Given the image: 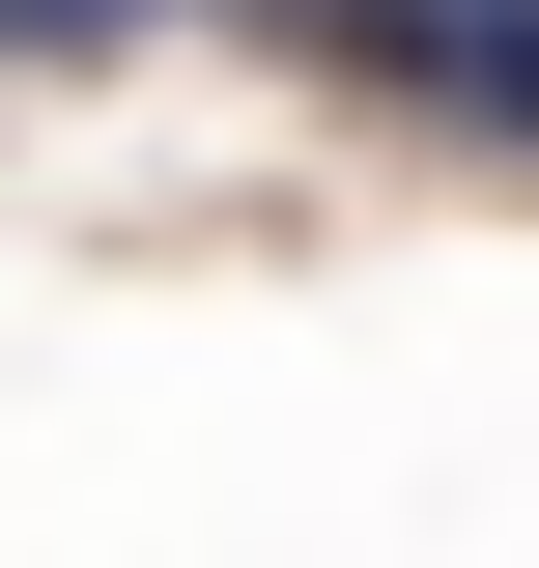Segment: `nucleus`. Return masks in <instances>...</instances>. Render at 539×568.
<instances>
[{
  "label": "nucleus",
  "instance_id": "obj_1",
  "mask_svg": "<svg viewBox=\"0 0 539 568\" xmlns=\"http://www.w3.org/2000/svg\"><path fill=\"white\" fill-rule=\"evenodd\" d=\"M369 85H426V114L539 142V0H426V29H369Z\"/></svg>",
  "mask_w": 539,
  "mask_h": 568
},
{
  "label": "nucleus",
  "instance_id": "obj_2",
  "mask_svg": "<svg viewBox=\"0 0 539 568\" xmlns=\"http://www.w3.org/2000/svg\"><path fill=\"white\" fill-rule=\"evenodd\" d=\"M114 29H171V0H0V58H114Z\"/></svg>",
  "mask_w": 539,
  "mask_h": 568
}]
</instances>
